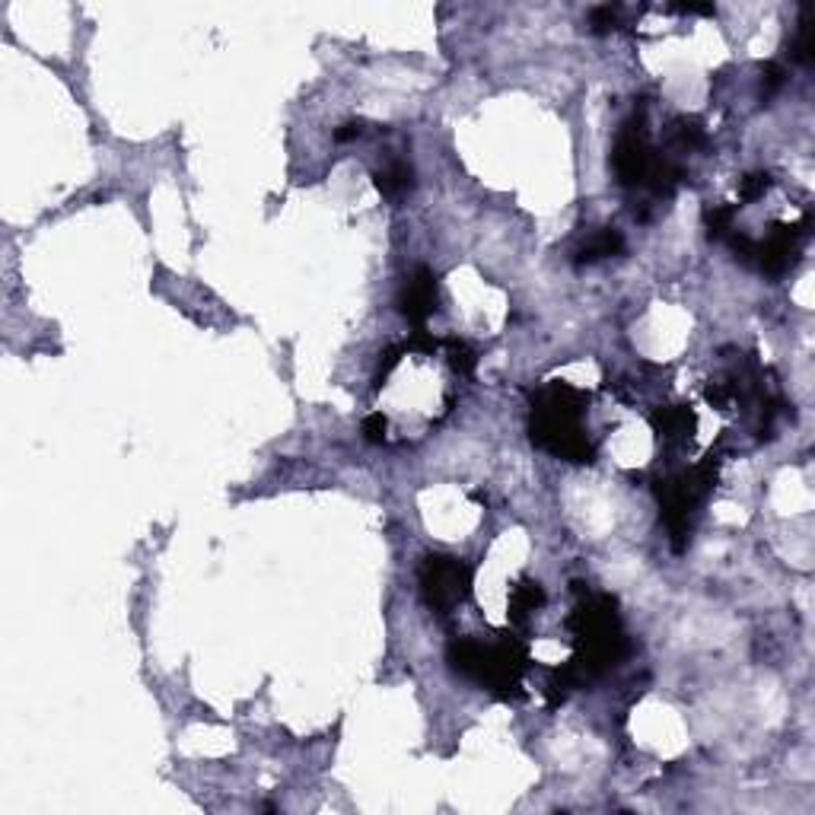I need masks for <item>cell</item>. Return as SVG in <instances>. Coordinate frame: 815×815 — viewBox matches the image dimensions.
Listing matches in <instances>:
<instances>
[{"label": "cell", "mask_w": 815, "mask_h": 815, "mask_svg": "<svg viewBox=\"0 0 815 815\" xmlns=\"http://www.w3.org/2000/svg\"><path fill=\"white\" fill-rule=\"evenodd\" d=\"M574 593L580 596L577 609L570 612L567 628L574 631L577 653L567 666L554 672L548 682V701L561 704L570 688H580L583 682L599 679L602 672L618 666L628 653V637H624L621 618H618V602L605 593H586L583 583H574Z\"/></svg>", "instance_id": "cell-1"}, {"label": "cell", "mask_w": 815, "mask_h": 815, "mask_svg": "<svg viewBox=\"0 0 815 815\" xmlns=\"http://www.w3.org/2000/svg\"><path fill=\"white\" fill-rule=\"evenodd\" d=\"M586 392L570 383H548L532 398L529 437L554 459L589 465L596 462V446L586 437Z\"/></svg>", "instance_id": "cell-2"}, {"label": "cell", "mask_w": 815, "mask_h": 815, "mask_svg": "<svg viewBox=\"0 0 815 815\" xmlns=\"http://www.w3.org/2000/svg\"><path fill=\"white\" fill-rule=\"evenodd\" d=\"M446 663L459 679L488 688L504 701H513L519 698L523 675L529 669V650L516 637H500L494 644H484L478 637H456L446 647Z\"/></svg>", "instance_id": "cell-3"}, {"label": "cell", "mask_w": 815, "mask_h": 815, "mask_svg": "<svg viewBox=\"0 0 815 815\" xmlns=\"http://www.w3.org/2000/svg\"><path fill=\"white\" fill-rule=\"evenodd\" d=\"M714 481H717V462L707 459L695 468H688V472L666 475L653 484L656 500H660V516L666 523L675 554H682L688 548L691 523H695L698 507L704 504L707 491L714 488Z\"/></svg>", "instance_id": "cell-4"}, {"label": "cell", "mask_w": 815, "mask_h": 815, "mask_svg": "<svg viewBox=\"0 0 815 815\" xmlns=\"http://www.w3.org/2000/svg\"><path fill=\"white\" fill-rule=\"evenodd\" d=\"M418 583L427 609L437 615H449L472 596L475 570L462 558H453V554H427L418 570Z\"/></svg>", "instance_id": "cell-5"}, {"label": "cell", "mask_w": 815, "mask_h": 815, "mask_svg": "<svg viewBox=\"0 0 815 815\" xmlns=\"http://www.w3.org/2000/svg\"><path fill=\"white\" fill-rule=\"evenodd\" d=\"M437 303H440V290H437V274H433L430 268H414L408 277H405V284L402 290H398V312L411 322V325H418L424 328V322L437 312Z\"/></svg>", "instance_id": "cell-6"}, {"label": "cell", "mask_w": 815, "mask_h": 815, "mask_svg": "<svg viewBox=\"0 0 815 815\" xmlns=\"http://www.w3.org/2000/svg\"><path fill=\"white\" fill-rule=\"evenodd\" d=\"M545 605V589L539 580H516L513 589H510V602H507V618L513 624H526L529 615H535Z\"/></svg>", "instance_id": "cell-7"}, {"label": "cell", "mask_w": 815, "mask_h": 815, "mask_svg": "<svg viewBox=\"0 0 815 815\" xmlns=\"http://www.w3.org/2000/svg\"><path fill=\"white\" fill-rule=\"evenodd\" d=\"M650 421H653V430L669 443L688 440L691 433H695V411L685 408V405H669V408L653 411Z\"/></svg>", "instance_id": "cell-8"}, {"label": "cell", "mask_w": 815, "mask_h": 815, "mask_svg": "<svg viewBox=\"0 0 815 815\" xmlns=\"http://www.w3.org/2000/svg\"><path fill=\"white\" fill-rule=\"evenodd\" d=\"M621 252H624V236L615 227H605V230H596L583 242V246L577 249V255H574V262L577 265H593V262H602V258H615Z\"/></svg>", "instance_id": "cell-9"}, {"label": "cell", "mask_w": 815, "mask_h": 815, "mask_svg": "<svg viewBox=\"0 0 815 815\" xmlns=\"http://www.w3.org/2000/svg\"><path fill=\"white\" fill-rule=\"evenodd\" d=\"M373 182H376V192L379 195L389 198V201H398V198H405L411 188H414V169L405 160H392L389 166L376 169Z\"/></svg>", "instance_id": "cell-10"}, {"label": "cell", "mask_w": 815, "mask_h": 815, "mask_svg": "<svg viewBox=\"0 0 815 815\" xmlns=\"http://www.w3.org/2000/svg\"><path fill=\"white\" fill-rule=\"evenodd\" d=\"M669 144L675 150H698L707 144V128H704V121L698 118H675L672 125H669Z\"/></svg>", "instance_id": "cell-11"}, {"label": "cell", "mask_w": 815, "mask_h": 815, "mask_svg": "<svg viewBox=\"0 0 815 815\" xmlns=\"http://www.w3.org/2000/svg\"><path fill=\"white\" fill-rule=\"evenodd\" d=\"M704 230L707 236L720 242L736 230V207L733 204H714L704 211Z\"/></svg>", "instance_id": "cell-12"}, {"label": "cell", "mask_w": 815, "mask_h": 815, "mask_svg": "<svg viewBox=\"0 0 815 815\" xmlns=\"http://www.w3.org/2000/svg\"><path fill=\"white\" fill-rule=\"evenodd\" d=\"M812 10H803L800 16V26H796V36H793V45H790V55L796 64H812Z\"/></svg>", "instance_id": "cell-13"}, {"label": "cell", "mask_w": 815, "mask_h": 815, "mask_svg": "<svg viewBox=\"0 0 815 815\" xmlns=\"http://www.w3.org/2000/svg\"><path fill=\"white\" fill-rule=\"evenodd\" d=\"M443 344H446V351H449V367H453L459 376H472L475 367H478L475 351L468 348L465 341H459V338H446Z\"/></svg>", "instance_id": "cell-14"}, {"label": "cell", "mask_w": 815, "mask_h": 815, "mask_svg": "<svg viewBox=\"0 0 815 815\" xmlns=\"http://www.w3.org/2000/svg\"><path fill=\"white\" fill-rule=\"evenodd\" d=\"M621 26V16H618V7H596L593 13H589V29L596 32V36H609V32H615Z\"/></svg>", "instance_id": "cell-15"}, {"label": "cell", "mask_w": 815, "mask_h": 815, "mask_svg": "<svg viewBox=\"0 0 815 815\" xmlns=\"http://www.w3.org/2000/svg\"><path fill=\"white\" fill-rule=\"evenodd\" d=\"M363 437H367V443H373V446H383L389 440V418L383 411H373L363 418Z\"/></svg>", "instance_id": "cell-16"}, {"label": "cell", "mask_w": 815, "mask_h": 815, "mask_svg": "<svg viewBox=\"0 0 815 815\" xmlns=\"http://www.w3.org/2000/svg\"><path fill=\"white\" fill-rule=\"evenodd\" d=\"M771 188V176L768 172H752V176H745L742 182H739V198L742 201H758L761 195H765Z\"/></svg>", "instance_id": "cell-17"}, {"label": "cell", "mask_w": 815, "mask_h": 815, "mask_svg": "<svg viewBox=\"0 0 815 815\" xmlns=\"http://www.w3.org/2000/svg\"><path fill=\"white\" fill-rule=\"evenodd\" d=\"M784 83H787V71L780 64H765L761 67V96L771 99L777 90H784Z\"/></svg>", "instance_id": "cell-18"}, {"label": "cell", "mask_w": 815, "mask_h": 815, "mask_svg": "<svg viewBox=\"0 0 815 815\" xmlns=\"http://www.w3.org/2000/svg\"><path fill=\"white\" fill-rule=\"evenodd\" d=\"M357 137H363V121H344V125L335 128V141H338V144L357 141Z\"/></svg>", "instance_id": "cell-19"}]
</instances>
